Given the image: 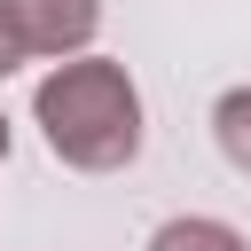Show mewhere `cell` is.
<instances>
[{"label": "cell", "instance_id": "cell-2", "mask_svg": "<svg viewBox=\"0 0 251 251\" xmlns=\"http://www.w3.org/2000/svg\"><path fill=\"white\" fill-rule=\"evenodd\" d=\"M24 55H47V63H78L102 31V0H0Z\"/></svg>", "mask_w": 251, "mask_h": 251}, {"label": "cell", "instance_id": "cell-1", "mask_svg": "<svg viewBox=\"0 0 251 251\" xmlns=\"http://www.w3.org/2000/svg\"><path fill=\"white\" fill-rule=\"evenodd\" d=\"M31 126L39 141L71 165V173H126L149 141V118H141V86L118 55H78V63H55L39 86H31Z\"/></svg>", "mask_w": 251, "mask_h": 251}, {"label": "cell", "instance_id": "cell-4", "mask_svg": "<svg viewBox=\"0 0 251 251\" xmlns=\"http://www.w3.org/2000/svg\"><path fill=\"white\" fill-rule=\"evenodd\" d=\"M212 141H220V157L251 180V86H227V94L212 102Z\"/></svg>", "mask_w": 251, "mask_h": 251}, {"label": "cell", "instance_id": "cell-3", "mask_svg": "<svg viewBox=\"0 0 251 251\" xmlns=\"http://www.w3.org/2000/svg\"><path fill=\"white\" fill-rule=\"evenodd\" d=\"M149 251H251V235L227 227V220H212V212H173L149 235Z\"/></svg>", "mask_w": 251, "mask_h": 251}, {"label": "cell", "instance_id": "cell-6", "mask_svg": "<svg viewBox=\"0 0 251 251\" xmlns=\"http://www.w3.org/2000/svg\"><path fill=\"white\" fill-rule=\"evenodd\" d=\"M8 141H16V133H8V110H0V165H8Z\"/></svg>", "mask_w": 251, "mask_h": 251}, {"label": "cell", "instance_id": "cell-5", "mask_svg": "<svg viewBox=\"0 0 251 251\" xmlns=\"http://www.w3.org/2000/svg\"><path fill=\"white\" fill-rule=\"evenodd\" d=\"M24 63H31V55H24V39H16V24H8V8H0V78L24 71Z\"/></svg>", "mask_w": 251, "mask_h": 251}]
</instances>
